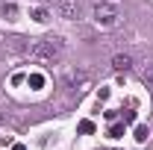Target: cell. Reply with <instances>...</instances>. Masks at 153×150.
<instances>
[{"mask_svg":"<svg viewBox=\"0 0 153 150\" xmlns=\"http://www.w3.org/2000/svg\"><path fill=\"white\" fill-rule=\"evenodd\" d=\"M62 53V41L59 38H44V41H36L33 47H30V56L33 59H56Z\"/></svg>","mask_w":153,"mask_h":150,"instance_id":"6da1fadb","label":"cell"},{"mask_svg":"<svg viewBox=\"0 0 153 150\" xmlns=\"http://www.w3.org/2000/svg\"><path fill=\"white\" fill-rule=\"evenodd\" d=\"M94 21L100 27H112L118 21V6L115 3H97L94 6Z\"/></svg>","mask_w":153,"mask_h":150,"instance_id":"7a4b0ae2","label":"cell"},{"mask_svg":"<svg viewBox=\"0 0 153 150\" xmlns=\"http://www.w3.org/2000/svg\"><path fill=\"white\" fill-rule=\"evenodd\" d=\"M59 12H62V18L76 21L79 12H82V6H79V0H62V3H59Z\"/></svg>","mask_w":153,"mask_h":150,"instance_id":"3957f363","label":"cell"},{"mask_svg":"<svg viewBox=\"0 0 153 150\" xmlns=\"http://www.w3.org/2000/svg\"><path fill=\"white\" fill-rule=\"evenodd\" d=\"M130 65H133V59L124 56V53H118V56L112 59V68H115V71H130Z\"/></svg>","mask_w":153,"mask_h":150,"instance_id":"277c9868","label":"cell"},{"mask_svg":"<svg viewBox=\"0 0 153 150\" xmlns=\"http://www.w3.org/2000/svg\"><path fill=\"white\" fill-rule=\"evenodd\" d=\"M141 76H144V82L153 88V65H144V71H141Z\"/></svg>","mask_w":153,"mask_h":150,"instance_id":"5b68a950","label":"cell"},{"mask_svg":"<svg viewBox=\"0 0 153 150\" xmlns=\"http://www.w3.org/2000/svg\"><path fill=\"white\" fill-rule=\"evenodd\" d=\"M147 135H150L147 127H135V138H138V141H147Z\"/></svg>","mask_w":153,"mask_h":150,"instance_id":"8992f818","label":"cell"},{"mask_svg":"<svg viewBox=\"0 0 153 150\" xmlns=\"http://www.w3.org/2000/svg\"><path fill=\"white\" fill-rule=\"evenodd\" d=\"M33 18H36L38 24H44V21H47V9H33Z\"/></svg>","mask_w":153,"mask_h":150,"instance_id":"52a82bcc","label":"cell"},{"mask_svg":"<svg viewBox=\"0 0 153 150\" xmlns=\"http://www.w3.org/2000/svg\"><path fill=\"white\" fill-rule=\"evenodd\" d=\"M30 85H33V88H41V85H44V76H41V74H33V76H30Z\"/></svg>","mask_w":153,"mask_h":150,"instance_id":"ba28073f","label":"cell"},{"mask_svg":"<svg viewBox=\"0 0 153 150\" xmlns=\"http://www.w3.org/2000/svg\"><path fill=\"white\" fill-rule=\"evenodd\" d=\"M118 135H124V127H121V124H115V127H112V138H118Z\"/></svg>","mask_w":153,"mask_h":150,"instance_id":"9c48e42d","label":"cell"},{"mask_svg":"<svg viewBox=\"0 0 153 150\" xmlns=\"http://www.w3.org/2000/svg\"><path fill=\"white\" fill-rule=\"evenodd\" d=\"M79 130H82V132H91L94 127H91V121H82V124H79Z\"/></svg>","mask_w":153,"mask_h":150,"instance_id":"30bf717a","label":"cell"}]
</instances>
